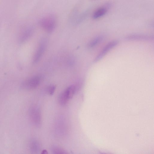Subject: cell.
<instances>
[{
    "label": "cell",
    "instance_id": "cell-1",
    "mask_svg": "<svg viewBox=\"0 0 154 154\" xmlns=\"http://www.w3.org/2000/svg\"><path fill=\"white\" fill-rule=\"evenodd\" d=\"M56 18L52 14L47 15L41 19L38 23L40 26L48 32H52L55 28Z\"/></svg>",
    "mask_w": 154,
    "mask_h": 154
},
{
    "label": "cell",
    "instance_id": "cell-2",
    "mask_svg": "<svg viewBox=\"0 0 154 154\" xmlns=\"http://www.w3.org/2000/svg\"><path fill=\"white\" fill-rule=\"evenodd\" d=\"M29 115L33 124L37 127H40L41 125V116L39 108L35 106H31L29 110Z\"/></svg>",
    "mask_w": 154,
    "mask_h": 154
},
{
    "label": "cell",
    "instance_id": "cell-3",
    "mask_svg": "<svg viewBox=\"0 0 154 154\" xmlns=\"http://www.w3.org/2000/svg\"><path fill=\"white\" fill-rule=\"evenodd\" d=\"M118 43L119 42L117 40L113 41L108 43L96 57L94 62L96 63L100 60L109 51L116 46Z\"/></svg>",
    "mask_w": 154,
    "mask_h": 154
},
{
    "label": "cell",
    "instance_id": "cell-4",
    "mask_svg": "<svg viewBox=\"0 0 154 154\" xmlns=\"http://www.w3.org/2000/svg\"><path fill=\"white\" fill-rule=\"evenodd\" d=\"M40 78L38 76L33 77L23 82L21 88L26 90H31L36 88L39 85Z\"/></svg>",
    "mask_w": 154,
    "mask_h": 154
},
{
    "label": "cell",
    "instance_id": "cell-5",
    "mask_svg": "<svg viewBox=\"0 0 154 154\" xmlns=\"http://www.w3.org/2000/svg\"><path fill=\"white\" fill-rule=\"evenodd\" d=\"M153 35L141 34H134L127 35L125 39L128 40L149 41L153 39Z\"/></svg>",
    "mask_w": 154,
    "mask_h": 154
},
{
    "label": "cell",
    "instance_id": "cell-6",
    "mask_svg": "<svg viewBox=\"0 0 154 154\" xmlns=\"http://www.w3.org/2000/svg\"><path fill=\"white\" fill-rule=\"evenodd\" d=\"M76 90V86L72 85L67 88L60 94L67 101L73 97Z\"/></svg>",
    "mask_w": 154,
    "mask_h": 154
},
{
    "label": "cell",
    "instance_id": "cell-7",
    "mask_svg": "<svg viewBox=\"0 0 154 154\" xmlns=\"http://www.w3.org/2000/svg\"><path fill=\"white\" fill-rule=\"evenodd\" d=\"M108 10V7L104 6L99 8L93 13L92 18L94 19H97L105 15Z\"/></svg>",
    "mask_w": 154,
    "mask_h": 154
},
{
    "label": "cell",
    "instance_id": "cell-8",
    "mask_svg": "<svg viewBox=\"0 0 154 154\" xmlns=\"http://www.w3.org/2000/svg\"><path fill=\"white\" fill-rule=\"evenodd\" d=\"M45 44V42L43 41L41 42L39 45L38 50L34 57L33 62L34 63L37 62L42 56L46 46Z\"/></svg>",
    "mask_w": 154,
    "mask_h": 154
},
{
    "label": "cell",
    "instance_id": "cell-9",
    "mask_svg": "<svg viewBox=\"0 0 154 154\" xmlns=\"http://www.w3.org/2000/svg\"><path fill=\"white\" fill-rule=\"evenodd\" d=\"M29 147L32 153H36L39 150L40 145L39 143L34 140H31L29 142Z\"/></svg>",
    "mask_w": 154,
    "mask_h": 154
},
{
    "label": "cell",
    "instance_id": "cell-10",
    "mask_svg": "<svg viewBox=\"0 0 154 154\" xmlns=\"http://www.w3.org/2000/svg\"><path fill=\"white\" fill-rule=\"evenodd\" d=\"M103 38V36L100 35L94 38L89 43L88 47L91 48L95 46L102 41Z\"/></svg>",
    "mask_w": 154,
    "mask_h": 154
},
{
    "label": "cell",
    "instance_id": "cell-11",
    "mask_svg": "<svg viewBox=\"0 0 154 154\" xmlns=\"http://www.w3.org/2000/svg\"><path fill=\"white\" fill-rule=\"evenodd\" d=\"M51 151L53 153L55 154L67 153L65 150L57 146H54L52 147Z\"/></svg>",
    "mask_w": 154,
    "mask_h": 154
},
{
    "label": "cell",
    "instance_id": "cell-12",
    "mask_svg": "<svg viewBox=\"0 0 154 154\" xmlns=\"http://www.w3.org/2000/svg\"><path fill=\"white\" fill-rule=\"evenodd\" d=\"M31 32L32 30L31 29H29L26 31L21 37V41H23L27 39L30 35Z\"/></svg>",
    "mask_w": 154,
    "mask_h": 154
},
{
    "label": "cell",
    "instance_id": "cell-13",
    "mask_svg": "<svg viewBox=\"0 0 154 154\" xmlns=\"http://www.w3.org/2000/svg\"><path fill=\"white\" fill-rule=\"evenodd\" d=\"M56 86L54 85H51L48 88V92L49 94L51 95H53L55 91Z\"/></svg>",
    "mask_w": 154,
    "mask_h": 154
},
{
    "label": "cell",
    "instance_id": "cell-14",
    "mask_svg": "<svg viewBox=\"0 0 154 154\" xmlns=\"http://www.w3.org/2000/svg\"><path fill=\"white\" fill-rule=\"evenodd\" d=\"M48 153L46 149L43 150L41 152L42 154H47Z\"/></svg>",
    "mask_w": 154,
    "mask_h": 154
}]
</instances>
